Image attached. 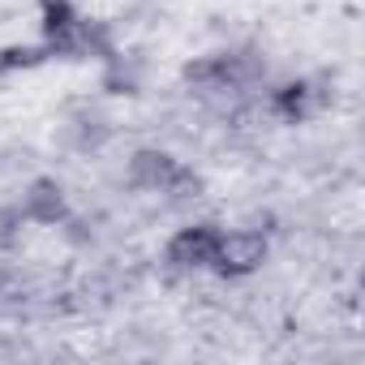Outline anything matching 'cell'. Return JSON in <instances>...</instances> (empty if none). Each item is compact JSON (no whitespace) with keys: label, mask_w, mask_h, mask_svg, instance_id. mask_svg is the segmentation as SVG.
Returning a JSON list of instances; mask_svg holds the SVG:
<instances>
[{"label":"cell","mask_w":365,"mask_h":365,"mask_svg":"<svg viewBox=\"0 0 365 365\" xmlns=\"http://www.w3.org/2000/svg\"><path fill=\"white\" fill-rule=\"evenodd\" d=\"M125 180L142 194H163V198H198L202 190L194 168H185L168 150H138L125 168Z\"/></svg>","instance_id":"obj_1"},{"label":"cell","mask_w":365,"mask_h":365,"mask_svg":"<svg viewBox=\"0 0 365 365\" xmlns=\"http://www.w3.org/2000/svg\"><path fill=\"white\" fill-rule=\"evenodd\" d=\"M258 78V61L237 56V52H215V56H198L194 65H185V82L202 95H237Z\"/></svg>","instance_id":"obj_2"},{"label":"cell","mask_w":365,"mask_h":365,"mask_svg":"<svg viewBox=\"0 0 365 365\" xmlns=\"http://www.w3.org/2000/svg\"><path fill=\"white\" fill-rule=\"evenodd\" d=\"M267 254H271V241L258 228H232V232L220 237L211 271L224 275V279H241V275H254L267 262Z\"/></svg>","instance_id":"obj_3"},{"label":"cell","mask_w":365,"mask_h":365,"mask_svg":"<svg viewBox=\"0 0 365 365\" xmlns=\"http://www.w3.org/2000/svg\"><path fill=\"white\" fill-rule=\"evenodd\" d=\"M224 228L220 224H190L168 241V262L176 271H211Z\"/></svg>","instance_id":"obj_4"},{"label":"cell","mask_w":365,"mask_h":365,"mask_svg":"<svg viewBox=\"0 0 365 365\" xmlns=\"http://www.w3.org/2000/svg\"><path fill=\"white\" fill-rule=\"evenodd\" d=\"M22 220L26 224H43V228H52V224H65L69 220V198H65V190L56 185V180H35V185L26 190V198H22Z\"/></svg>","instance_id":"obj_5"},{"label":"cell","mask_w":365,"mask_h":365,"mask_svg":"<svg viewBox=\"0 0 365 365\" xmlns=\"http://www.w3.org/2000/svg\"><path fill=\"white\" fill-rule=\"evenodd\" d=\"M267 108H271L279 120L297 125V120H305V116L314 112V86H309V82H284V86H275V91L267 95Z\"/></svg>","instance_id":"obj_6"},{"label":"cell","mask_w":365,"mask_h":365,"mask_svg":"<svg viewBox=\"0 0 365 365\" xmlns=\"http://www.w3.org/2000/svg\"><path fill=\"white\" fill-rule=\"evenodd\" d=\"M26 220H22V211L18 207H9V211H0V241H9L14 237V228H22Z\"/></svg>","instance_id":"obj_7"}]
</instances>
